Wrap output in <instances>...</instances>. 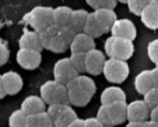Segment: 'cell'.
Wrapping results in <instances>:
<instances>
[{
    "mask_svg": "<svg viewBox=\"0 0 158 127\" xmlns=\"http://www.w3.org/2000/svg\"><path fill=\"white\" fill-rule=\"evenodd\" d=\"M143 101H145V104L150 109L158 105V88L153 87L145 94H143Z\"/></svg>",
    "mask_w": 158,
    "mask_h": 127,
    "instance_id": "obj_29",
    "label": "cell"
},
{
    "mask_svg": "<svg viewBox=\"0 0 158 127\" xmlns=\"http://www.w3.org/2000/svg\"><path fill=\"white\" fill-rule=\"evenodd\" d=\"M150 109L143 100H135L127 104V119L128 121L143 122L149 118Z\"/></svg>",
    "mask_w": 158,
    "mask_h": 127,
    "instance_id": "obj_9",
    "label": "cell"
},
{
    "mask_svg": "<svg viewBox=\"0 0 158 127\" xmlns=\"http://www.w3.org/2000/svg\"><path fill=\"white\" fill-rule=\"evenodd\" d=\"M112 36L126 38L133 41L136 38V28L130 19H117L110 30Z\"/></svg>",
    "mask_w": 158,
    "mask_h": 127,
    "instance_id": "obj_10",
    "label": "cell"
},
{
    "mask_svg": "<svg viewBox=\"0 0 158 127\" xmlns=\"http://www.w3.org/2000/svg\"><path fill=\"white\" fill-rule=\"evenodd\" d=\"M28 115L20 109L14 110L9 116V127H26Z\"/></svg>",
    "mask_w": 158,
    "mask_h": 127,
    "instance_id": "obj_26",
    "label": "cell"
},
{
    "mask_svg": "<svg viewBox=\"0 0 158 127\" xmlns=\"http://www.w3.org/2000/svg\"><path fill=\"white\" fill-rule=\"evenodd\" d=\"M101 102L103 105H109L115 101H127V95L122 88L117 86H110L104 89L101 94Z\"/></svg>",
    "mask_w": 158,
    "mask_h": 127,
    "instance_id": "obj_18",
    "label": "cell"
},
{
    "mask_svg": "<svg viewBox=\"0 0 158 127\" xmlns=\"http://www.w3.org/2000/svg\"><path fill=\"white\" fill-rule=\"evenodd\" d=\"M52 13L53 8L52 7L37 6L25 15L24 20L30 24L34 31L40 33L53 24Z\"/></svg>",
    "mask_w": 158,
    "mask_h": 127,
    "instance_id": "obj_3",
    "label": "cell"
},
{
    "mask_svg": "<svg viewBox=\"0 0 158 127\" xmlns=\"http://www.w3.org/2000/svg\"><path fill=\"white\" fill-rule=\"evenodd\" d=\"M152 72V78H153V86L158 88V67L155 66L153 69H151Z\"/></svg>",
    "mask_w": 158,
    "mask_h": 127,
    "instance_id": "obj_37",
    "label": "cell"
},
{
    "mask_svg": "<svg viewBox=\"0 0 158 127\" xmlns=\"http://www.w3.org/2000/svg\"><path fill=\"white\" fill-rule=\"evenodd\" d=\"M106 61V55L104 53L97 50H89L85 54V68L86 72L91 75H99L103 72V67Z\"/></svg>",
    "mask_w": 158,
    "mask_h": 127,
    "instance_id": "obj_8",
    "label": "cell"
},
{
    "mask_svg": "<svg viewBox=\"0 0 158 127\" xmlns=\"http://www.w3.org/2000/svg\"><path fill=\"white\" fill-rule=\"evenodd\" d=\"M65 86L67 88L69 104L75 106H85L90 102L93 96L79 84L76 77L69 81Z\"/></svg>",
    "mask_w": 158,
    "mask_h": 127,
    "instance_id": "obj_5",
    "label": "cell"
},
{
    "mask_svg": "<svg viewBox=\"0 0 158 127\" xmlns=\"http://www.w3.org/2000/svg\"><path fill=\"white\" fill-rule=\"evenodd\" d=\"M93 15L95 17L97 23L101 27L104 33L110 32L114 22L117 20V14L114 11V9L109 8H98L93 12Z\"/></svg>",
    "mask_w": 158,
    "mask_h": 127,
    "instance_id": "obj_12",
    "label": "cell"
},
{
    "mask_svg": "<svg viewBox=\"0 0 158 127\" xmlns=\"http://www.w3.org/2000/svg\"><path fill=\"white\" fill-rule=\"evenodd\" d=\"M88 12L84 9H77V10H73L72 11V15H71V20L70 24H69V28L75 33H81L83 32L84 25H85L87 17H88Z\"/></svg>",
    "mask_w": 158,
    "mask_h": 127,
    "instance_id": "obj_21",
    "label": "cell"
},
{
    "mask_svg": "<svg viewBox=\"0 0 158 127\" xmlns=\"http://www.w3.org/2000/svg\"><path fill=\"white\" fill-rule=\"evenodd\" d=\"M149 119L158 122V105L154 106L153 109H150V114H149Z\"/></svg>",
    "mask_w": 158,
    "mask_h": 127,
    "instance_id": "obj_36",
    "label": "cell"
},
{
    "mask_svg": "<svg viewBox=\"0 0 158 127\" xmlns=\"http://www.w3.org/2000/svg\"><path fill=\"white\" fill-rule=\"evenodd\" d=\"M84 127H104L97 117H88L84 119Z\"/></svg>",
    "mask_w": 158,
    "mask_h": 127,
    "instance_id": "obj_34",
    "label": "cell"
},
{
    "mask_svg": "<svg viewBox=\"0 0 158 127\" xmlns=\"http://www.w3.org/2000/svg\"><path fill=\"white\" fill-rule=\"evenodd\" d=\"M16 60L24 69L34 70L39 67L42 62L41 51L20 47L16 53Z\"/></svg>",
    "mask_w": 158,
    "mask_h": 127,
    "instance_id": "obj_7",
    "label": "cell"
},
{
    "mask_svg": "<svg viewBox=\"0 0 158 127\" xmlns=\"http://www.w3.org/2000/svg\"><path fill=\"white\" fill-rule=\"evenodd\" d=\"M152 0H127V7L131 13L139 16L142 10L144 9Z\"/></svg>",
    "mask_w": 158,
    "mask_h": 127,
    "instance_id": "obj_28",
    "label": "cell"
},
{
    "mask_svg": "<svg viewBox=\"0 0 158 127\" xmlns=\"http://www.w3.org/2000/svg\"><path fill=\"white\" fill-rule=\"evenodd\" d=\"M68 104H59V102H54V104L48 105V109L46 110L47 113L49 115V117L52 119V121L56 120L57 115L60 113V111L64 109V106Z\"/></svg>",
    "mask_w": 158,
    "mask_h": 127,
    "instance_id": "obj_32",
    "label": "cell"
},
{
    "mask_svg": "<svg viewBox=\"0 0 158 127\" xmlns=\"http://www.w3.org/2000/svg\"><path fill=\"white\" fill-rule=\"evenodd\" d=\"M83 32L87 34V35H89L90 37H92L93 38H99L105 34L101 29V27L99 26V24L97 23L95 17L93 15V12L88 14L86 23H85V25H84Z\"/></svg>",
    "mask_w": 158,
    "mask_h": 127,
    "instance_id": "obj_24",
    "label": "cell"
},
{
    "mask_svg": "<svg viewBox=\"0 0 158 127\" xmlns=\"http://www.w3.org/2000/svg\"><path fill=\"white\" fill-rule=\"evenodd\" d=\"M153 78L151 70H142L135 78V88L138 94L143 95L153 88Z\"/></svg>",
    "mask_w": 158,
    "mask_h": 127,
    "instance_id": "obj_20",
    "label": "cell"
},
{
    "mask_svg": "<svg viewBox=\"0 0 158 127\" xmlns=\"http://www.w3.org/2000/svg\"><path fill=\"white\" fill-rule=\"evenodd\" d=\"M10 52L8 47L4 45V43L0 42V66L4 65L9 59Z\"/></svg>",
    "mask_w": 158,
    "mask_h": 127,
    "instance_id": "obj_33",
    "label": "cell"
},
{
    "mask_svg": "<svg viewBox=\"0 0 158 127\" xmlns=\"http://www.w3.org/2000/svg\"><path fill=\"white\" fill-rule=\"evenodd\" d=\"M6 96V92L4 89V84H3V78L2 75H0V100Z\"/></svg>",
    "mask_w": 158,
    "mask_h": 127,
    "instance_id": "obj_40",
    "label": "cell"
},
{
    "mask_svg": "<svg viewBox=\"0 0 158 127\" xmlns=\"http://www.w3.org/2000/svg\"><path fill=\"white\" fill-rule=\"evenodd\" d=\"M104 127H116V126H104Z\"/></svg>",
    "mask_w": 158,
    "mask_h": 127,
    "instance_id": "obj_43",
    "label": "cell"
},
{
    "mask_svg": "<svg viewBox=\"0 0 158 127\" xmlns=\"http://www.w3.org/2000/svg\"><path fill=\"white\" fill-rule=\"evenodd\" d=\"M140 20L146 28L150 30L158 29V2L156 0L152 1L143 9L140 13Z\"/></svg>",
    "mask_w": 158,
    "mask_h": 127,
    "instance_id": "obj_13",
    "label": "cell"
},
{
    "mask_svg": "<svg viewBox=\"0 0 158 127\" xmlns=\"http://www.w3.org/2000/svg\"><path fill=\"white\" fill-rule=\"evenodd\" d=\"M117 1L121 2V3H127V0H117Z\"/></svg>",
    "mask_w": 158,
    "mask_h": 127,
    "instance_id": "obj_42",
    "label": "cell"
},
{
    "mask_svg": "<svg viewBox=\"0 0 158 127\" xmlns=\"http://www.w3.org/2000/svg\"><path fill=\"white\" fill-rule=\"evenodd\" d=\"M21 109L27 115H33L46 111V102L41 96L31 95L25 97L21 104Z\"/></svg>",
    "mask_w": 158,
    "mask_h": 127,
    "instance_id": "obj_16",
    "label": "cell"
},
{
    "mask_svg": "<svg viewBox=\"0 0 158 127\" xmlns=\"http://www.w3.org/2000/svg\"><path fill=\"white\" fill-rule=\"evenodd\" d=\"M85 54L84 52H71V55L69 56V60L78 73L86 72Z\"/></svg>",
    "mask_w": 158,
    "mask_h": 127,
    "instance_id": "obj_27",
    "label": "cell"
},
{
    "mask_svg": "<svg viewBox=\"0 0 158 127\" xmlns=\"http://www.w3.org/2000/svg\"><path fill=\"white\" fill-rule=\"evenodd\" d=\"M26 127H54V123L47 111H44L41 113L28 115Z\"/></svg>",
    "mask_w": 158,
    "mask_h": 127,
    "instance_id": "obj_22",
    "label": "cell"
},
{
    "mask_svg": "<svg viewBox=\"0 0 158 127\" xmlns=\"http://www.w3.org/2000/svg\"><path fill=\"white\" fill-rule=\"evenodd\" d=\"M19 46L21 48L42 51L44 47L42 46L40 34L36 31H26L19 40Z\"/></svg>",
    "mask_w": 158,
    "mask_h": 127,
    "instance_id": "obj_17",
    "label": "cell"
},
{
    "mask_svg": "<svg viewBox=\"0 0 158 127\" xmlns=\"http://www.w3.org/2000/svg\"><path fill=\"white\" fill-rule=\"evenodd\" d=\"M142 127H158V122L153 121L151 119H147L145 121H143Z\"/></svg>",
    "mask_w": 158,
    "mask_h": 127,
    "instance_id": "obj_39",
    "label": "cell"
},
{
    "mask_svg": "<svg viewBox=\"0 0 158 127\" xmlns=\"http://www.w3.org/2000/svg\"><path fill=\"white\" fill-rule=\"evenodd\" d=\"M96 117L104 126H113L111 118H110V116H109V113H108L107 105H103L102 104L100 105V107H99V109L97 111V116Z\"/></svg>",
    "mask_w": 158,
    "mask_h": 127,
    "instance_id": "obj_31",
    "label": "cell"
},
{
    "mask_svg": "<svg viewBox=\"0 0 158 127\" xmlns=\"http://www.w3.org/2000/svg\"><path fill=\"white\" fill-rule=\"evenodd\" d=\"M102 1L103 0H86V3L90 7L94 9H98V8H101Z\"/></svg>",
    "mask_w": 158,
    "mask_h": 127,
    "instance_id": "obj_35",
    "label": "cell"
},
{
    "mask_svg": "<svg viewBox=\"0 0 158 127\" xmlns=\"http://www.w3.org/2000/svg\"><path fill=\"white\" fill-rule=\"evenodd\" d=\"M127 101H115L107 105L108 113L110 116L113 126H117L123 123L127 119Z\"/></svg>",
    "mask_w": 158,
    "mask_h": 127,
    "instance_id": "obj_14",
    "label": "cell"
},
{
    "mask_svg": "<svg viewBox=\"0 0 158 127\" xmlns=\"http://www.w3.org/2000/svg\"><path fill=\"white\" fill-rule=\"evenodd\" d=\"M77 113L71 106L66 105L64 109L57 115L56 120L53 121L54 127H67L71 122L77 118Z\"/></svg>",
    "mask_w": 158,
    "mask_h": 127,
    "instance_id": "obj_23",
    "label": "cell"
},
{
    "mask_svg": "<svg viewBox=\"0 0 158 127\" xmlns=\"http://www.w3.org/2000/svg\"><path fill=\"white\" fill-rule=\"evenodd\" d=\"M72 11V9L68 6H58L53 8V25H56L58 29L68 27L70 24Z\"/></svg>",
    "mask_w": 158,
    "mask_h": 127,
    "instance_id": "obj_19",
    "label": "cell"
},
{
    "mask_svg": "<svg viewBox=\"0 0 158 127\" xmlns=\"http://www.w3.org/2000/svg\"><path fill=\"white\" fill-rule=\"evenodd\" d=\"M147 55L155 66L158 67V38L151 41L147 45Z\"/></svg>",
    "mask_w": 158,
    "mask_h": 127,
    "instance_id": "obj_30",
    "label": "cell"
},
{
    "mask_svg": "<svg viewBox=\"0 0 158 127\" xmlns=\"http://www.w3.org/2000/svg\"><path fill=\"white\" fill-rule=\"evenodd\" d=\"M40 95L44 101L48 105L54 104V102L69 104L66 86L56 80H48L44 82L40 88Z\"/></svg>",
    "mask_w": 158,
    "mask_h": 127,
    "instance_id": "obj_2",
    "label": "cell"
},
{
    "mask_svg": "<svg viewBox=\"0 0 158 127\" xmlns=\"http://www.w3.org/2000/svg\"><path fill=\"white\" fill-rule=\"evenodd\" d=\"M103 74L107 81L115 84H121L125 82L130 74V66L127 60L109 58L106 59L103 67Z\"/></svg>",
    "mask_w": 158,
    "mask_h": 127,
    "instance_id": "obj_4",
    "label": "cell"
},
{
    "mask_svg": "<svg viewBox=\"0 0 158 127\" xmlns=\"http://www.w3.org/2000/svg\"><path fill=\"white\" fill-rule=\"evenodd\" d=\"M59 29L56 26V25H51L49 27H48L47 29H44L42 32H40V38H41V42L44 48L46 50H48L49 46L52 45V42H53V40L56 38L57 33H58Z\"/></svg>",
    "mask_w": 158,
    "mask_h": 127,
    "instance_id": "obj_25",
    "label": "cell"
},
{
    "mask_svg": "<svg viewBox=\"0 0 158 127\" xmlns=\"http://www.w3.org/2000/svg\"><path fill=\"white\" fill-rule=\"evenodd\" d=\"M79 75L75 68L71 64L69 57H64L58 59L53 66V78L54 80L66 85L69 81H71Z\"/></svg>",
    "mask_w": 158,
    "mask_h": 127,
    "instance_id": "obj_6",
    "label": "cell"
},
{
    "mask_svg": "<svg viewBox=\"0 0 158 127\" xmlns=\"http://www.w3.org/2000/svg\"><path fill=\"white\" fill-rule=\"evenodd\" d=\"M2 78L6 95L14 96L21 91L23 87V79L17 72L7 71L2 75Z\"/></svg>",
    "mask_w": 158,
    "mask_h": 127,
    "instance_id": "obj_15",
    "label": "cell"
},
{
    "mask_svg": "<svg viewBox=\"0 0 158 127\" xmlns=\"http://www.w3.org/2000/svg\"><path fill=\"white\" fill-rule=\"evenodd\" d=\"M156 1H157V2H158V0H156Z\"/></svg>",
    "mask_w": 158,
    "mask_h": 127,
    "instance_id": "obj_44",
    "label": "cell"
},
{
    "mask_svg": "<svg viewBox=\"0 0 158 127\" xmlns=\"http://www.w3.org/2000/svg\"><path fill=\"white\" fill-rule=\"evenodd\" d=\"M67 127H84V119L78 118L77 117V118L74 119Z\"/></svg>",
    "mask_w": 158,
    "mask_h": 127,
    "instance_id": "obj_38",
    "label": "cell"
},
{
    "mask_svg": "<svg viewBox=\"0 0 158 127\" xmlns=\"http://www.w3.org/2000/svg\"><path fill=\"white\" fill-rule=\"evenodd\" d=\"M143 122L139 121H128V123L126 125V127H142Z\"/></svg>",
    "mask_w": 158,
    "mask_h": 127,
    "instance_id": "obj_41",
    "label": "cell"
},
{
    "mask_svg": "<svg viewBox=\"0 0 158 127\" xmlns=\"http://www.w3.org/2000/svg\"><path fill=\"white\" fill-rule=\"evenodd\" d=\"M104 50L109 58L127 60L135 52V46L128 38L111 36L104 43Z\"/></svg>",
    "mask_w": 158,
    "mask_h": 127,
    "instance_id": "obj_1",
    "label": "cell"
},
{
    "mask_svg": "<svg viewBox=\"0 0 158 127\" xmlns=\"http://www.w3.org/2000/svg\"><path fill=\"white\" fill-rule=\"evenodd\" d=\"M96 47V43L94 38L84 32L78 33L74 36L73 40L69 46V50L71 52H84L93 50Z\"/></svg>",
    "mask_w": 158,
    "mask_h": 127,
    "instance_id": "obj_11",
    "label": "cell"
}]
</instances>
